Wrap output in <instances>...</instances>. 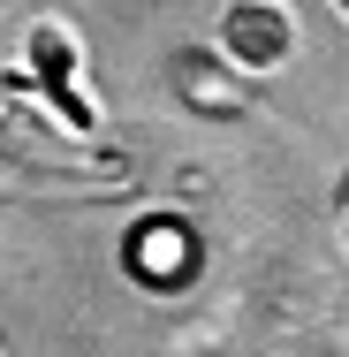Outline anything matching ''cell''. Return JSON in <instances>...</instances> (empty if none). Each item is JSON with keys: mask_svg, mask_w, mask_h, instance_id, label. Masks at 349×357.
Instances as JSON below:
<instances>
[{"mask_svg": "<svg viewBox=\"0 0 349 357\" xmlns=\"http://www.w3.org/2000/svg\"><path fill=\"white\" fill-rule=\"evenodd\" d=\"M23 99L54 107V122L76 130V137L99 130V107L84 91V46L69 38V23H54V15L31 23V38H23Z\"/></svg>", "mask_w": 349, "mask_h": 357, "instance_id": "6da1fadb", "label": "cell"}, {"mask_svg": "<svg viewBox=\"0 0 349 357\" xmlns=\"http://www.w3.org/2000/svg\"><path fill=\"white\" fill-rule=\"evenodd\" d=\"M220 54L243 76H274L288 54H296V15L281 0H235L220 15Z\"/></svg>", "mask_w": 349, "mask_h": 357, "instance_id": "7a4b0ae2", "label": "cell"}, {"mask_svg": "<svg viewBox=\"0 0 349 357\" xmlns=\"http://www.w3.org/2000/svg\"><path fill=\"white\" fill-rule=\"evenodd\" d=\"M122 259H130V274L152 289H183L198 274V236H190V220L175 213H152L130 228V243H122Z\"/></svg>", "mask_w": 349, "mask_h": 357, "instance_id": "3957f363", "label": "cell"}, {"mask_svg": "<svg viewBox=\"0 0 349 357\" xmlns=\"http://www.w3.org/2000/svg\"><path fill=\"white\" fill-rule=\"evenodd\" d=\"M342 236H349V175H342Z\"/></svg>", "mask_w": 349, "mask_h": 357, "instance_id": "277c9868", "label": "cell"}, {"mask_svg": "<svg viewBox=\"0 0 349 357\" xmlns=\"http://www.w3.org/2000/svg\"><path fill=\"white\" fill-rule=\"evenodd\" d=\"M342 15H349V0H342Z\"/></svg>", "mask_w": 349, "mask_h": 357, "instance_id": "5b68a950", "label": "cell"}]
</instances>
